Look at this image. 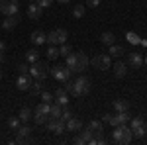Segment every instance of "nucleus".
<instances>
[{"label":"nucleus","mask_w":147,"mask_h":145,"mask_svg":"<svg viewBox=\"0 0 147 145\" xmlns=\"http://www.w3.org/2000/svg\"><path fill=\"white\" fill-rule=\"evenodd\" d=\"M73 16H75V18H82V16H84V6L77 4V6L73 8Z\"/></svg>","instance_id":"36"},{"label":"nucleus","mask_w":147,"mask_h":145,"mask_svg":"<svg viewBox=\"0 0 147 145\" xmlns=\"http://www.w3.org/2000/svg\"><path fill=\"white\" fill-rule=\"evenodd\" d=\"M65 125H67L69 132H80V129H82V122H80L79 118H71V120H67Z\"/></svg>","instance_id":"20"},{"label":"nucleus","mask_w":147,"mask_h":145,"mask_svg":"<svg viewBox=\"0 0 147 145\" xmlns=\"http://www.w3.org/2000/svg\"><path fill=\"white\" fill-rule=\"evenodd\" d=\"M41 12H43V8H41L37 2H30V6H28V16H30L32 20H39V18H41Z\"/></svg>","instance_id":"12"},{"label":"nucleus","mask_w":147,"mask_h":145,"mask_svg":"<svg viewBox=\"0 0 147 145\" xmlns=\"http://www.w3.org/2000/svg\"><path fill=\"white\" fill-rule=\"evenodd\" d=\"M20 125H22V120H20L18 116H16V118H10V120H8V127H10V129H18Z\"/></svg>","instance_id":"32"},{"label":"nucleus","mask_w":147,"mask_h":145,"mask_svg":"<svg viewBox=\"0 0 147 145\" xmlns=\"http://www.w3.org/2000/svg\"><path fill=\"white\" fill-rule=\"evenodd\" d=\"M35 2H37L41 8H49V6L53 4V0H35Z\"/></svg>","instance_id":"40"},{"label":"nucleus","mask_w":147,"mask_h":145,"mask_svg":"<svg viewBox=\"0 0 147 145\" xmlns=\"http://www.w3.org/2000/svg\"><path fill=\"white\" fill-rule=\"evenodd\" d=\"M55 102H59L61 106H67V104H69V92L65 88H57V92H55Z\"/></svg>","instance_id":"18"},{"label":"nucleus","mask_w":147,"mask_h":145,"mask_svg":"<svg viewBox=\"0 0 147 145\" xmlns=\"http://www.w3.org/2000/svg\"><path fill=\"white\" fill-rule=\"evenodd\" d=\"M30 39H32V43H34V45H43L47 41V34L39 32V30H35V32H32Z\"/></svg>","instance_id":"17"},{"label":"nucleus","mask_w":147,"mask_h":145,"mask_svg":"<svg viewBox=\"0 0 147 145\" xmlns=\"http://www.w3.org/2000/svg\"><path fill=\"white\" fill-rule=\"evenodd\" d=\"M18 10H20L18 0H0V14L12 16V14H18Z\"/></svg>","instance_id":"7"},{"label":"nucleus","mask_w":147,"mask_h":145,"mask_svg":"<svg viewBox=\"0 0 147 145\" xmlns=\"http://www.w3.org/2000/svg\"><path fill=\"white\" fill-rule=\"evenodd\" d=\"M114 110H116V112H127V110H129V102L122 100V98L114 100Z\"/></svg>","instance_id":"24"},{"label":"nucleus","mask_w":147,"mask_h":145,"mask_svg":"<svg viewBox=\"0 0 147 145\" xmlns=\"http://www.w3.org/2000/svg\"><path fill=\"white\" fill-rule=\"evenodd\" d=\"M77 55V75H80V73H84L86 71V67H88V57H86V53H82V51H79V53H75Z\"/></svg>","instance_id":"10"},{"label":"nucleus","mask_w":147,"mask_h":145,"mask_svg":"<svg viewBox=\"0 0 147 145\" xmlns=\"http://www.w3.org/2000/svg\"><path fill=\"white\" fill-rule=\"evenodd\" d=\"M92 137H94V135H92V132L88 129V127H84V129H82V132H80V134L77 135L73 141H75V145H86Z\"/></svg>","instance_id":"11"},{"label":"nucleus","mask_w":147,"mask_h":145,"mask_svg":"<svg viewBox=\"0 0 147 145\" xmlns=\"http://www.w3.org/2000/svg\"><path fill=\"white\" fill-rule=\"evenodd\" d=\"M90 92V80L86 77H77L75 80H73V96H84V94H88Z\"/></svg>","instance_id":"2"},{"label":"nucleus","mask_w":147,"mask_h":145,"mask_svg":"<svg viewBox=\"0 0 147 145\" xmlns=\"http://www.w3.org/2000/svg\"><path fill=\"white\" fill-rule=\"evenodd\" d=\"M71 118H73V112L69 110L67 106H63V112H61V120H65V122H67V120H71Z\"/></svg>","instance_id":"38"},{"label":"nucleus","mask_w":147,"mask_h":145,"mask_svg":"<svg viewBox=\"0 0 147 145\" xmlns=\"http://www.w3.org/2000/svg\"><path fill=\"white\" fill-rule=\"evenodd\" d=\"M57 2H59V4H69L71 0H57Z\"/></svg>","instance_id":"43"},{"label":"nucleus","mask_w":147,"mask_h":145,"mask_svg":"<svg viewBox=\"0 0 147 145\" xmlns=\"http://www.w3.org/2000/svg\"><path fill=\"white\" fill-rule=\"evenodd\" d=\"M65 59H67V61H65V67H67L71 73H77V55L71 51V53H69Z\"/></svg>","instance_id":"21"},{"label":"nucleus","mask_w":147,"mask_h":145,"mask_svg":"<svg viewBox=\"0 0 147 145\" xmlns=\"http://www.w3.org/2000/svg\"><path fill=\"white\" fill-rule=\"evenodd\" d=\"M30 2H35V0H30Z\"/></svg>","instance_id":"47"},{"label":"nucleus","mask_w":147,"mask_h":145,"mask_svg":"<svg viewBox=\"0 0 147 145\" xmlns=\"http://www.w3.org/2000/svg\"><path fill=\"white\" fill-rule=\"evenodd\" d=\"M100 41L104 45H108V47H110V45H114V41H116V35H114L112 32H104V34L100 35Z\"/></svg>","instance_id":"25"},{"label":"nucleus","mask_w":147,"mask_h":145,"mask_svg":"<svg viewBox=\"0 0 147 145\" xmlns=\"http://www.w3.org/2000/svg\"><path fill=\"white\" fill-rule=\"evenodd\" d=\"M86 4H88V6H92V8H96V6L100 4V0H86Z\"/></svg>","instance_id":"41"},{"label":"nucleus","mask_w":147,"mask_h":145,"mask_svg":"<svg viewBox=\"0 0 147 145\" xmlns=\"http://www.w3.org/2000/svg\"><path fill=\"white\" fill-rule=\"evenodd\" d=\"M125 53V49L122 45H110V57H122Z\"/></svg>","instance_id":"27"},{"label":"nucleus","mask_w":147,"mask_h":145,"mask_svg":"<svg viewBox=\"0 0 147 145\" xmlns=\"http://www.w3.org/2000/svg\"><path fill=\"white\" fill-rule=\"evenodd\" d=\"M30 84H32V75H30V73L20 75V77H18V80H16L18 90H28V88H30Z\"/></svg>","instance_id":"14"},{"label":"nucleus","mask_w":147,"mask_h":145,"mask_svg":"<svg viewBox=\"0 0 147 145\" xmlns=\"http://www.w3.org/2000/svg\"><path fill=\"white\" fill-rule=\"evenodd\" d=\"M26 61L32 65V63H35V61H39V51L37 49H30L28 53H26Z\"/></svg>","instance_id":"26"},{"label":"nucleus","mask_w":147,"mask_h":145,"mask_svg":"<svg viewBox=\"0 0 147 145\" xmlns=\"http://www.w3.org/2000/svg\"><path fill=\"white\" fill-rule=\"evenodd\" d=\"M127 65L131 69H141V65H143L141 53H129V55H127Z\"/></svg>","instance_id":"13"},{"label":"nucleus","mask_w":147,"mask_h":145,"mask_svg":"<svg viewBox=\"0 0 147 145\" xmlns=\"http://www.w3.org/2000/svg\"><path fill=\"white\" fill-rule=\"evenodd\" d=\"M49 106H51V104H47V102H41V104L35 108V112H34V120H35V123H45L47 120H49Z\"/></svg>","instance_id":"5"},{"label":"nucleus","mask_w":147,"mask_h":145,"mask_svg":"<svg viewBox=\"0 0 147 145\" xmlns=\"http://www.w3.org/2000/svg\"><path fill=\"white\" fill-rule=\"evenodd\" d=\"M90 63H92V67L98 69V71H108V69L112 67V57L106 55V53H100V55L94 57Z\"/></svg>","instance_id":"3"},{"label":"nucleus","mask_w":147,"mask_h":145,"mask_svg":"<svg viewBox=\"0 0 147 145\" xmlns=\"http://www.w3.org/2000/svg\"><path fill=\"white\" fill-rule=\"evenodd\" d=\"M4 49H6V43H4V41H0V53H4Z\"/></svg>","instance_id":"42"},{"label":"nucleus","mask_w":147,"mask_h":145,"mask_svg":"<svg viewBox=\"0 0 147 145\" xmlns=\"http://www.w3.org/2000/svg\"><path fill=\"white\" fill-rule=\"evenodd\" d=\"M112 139L120 145H127L134 135H131V129L127 127V123H120V125H114V132H112Z\"/></svg>","instance_id":"1"},{"label":"nucleus","mask_w":147,"mask_h":145,"mask_svg":"<svg viewBox=\"0 0 147 145\" xmlns=\"http://www.w3.org/2000/svg\"><path fill=\"white\" fill-rule=\"evenodd\" d=\"M30 75L34 78H43L47 77V63H43V61H35V63H32L30 65Z\"/></svg>","instance_id":"6"},{"label":"nucleus","mask_w":147,"mask_h":145,"mask_svg":"<svg viewBox=\"0 0 147 145\" xmlns=\"http://www.w3.org/2000/svg\"><path fill=\"white\" fill-rule=\"evenodd\" d=\"M88 129L92 132V135H94V137H100L102 132H104V127H102V122H100V120H92V122L88 123Z\"/></svg>","instance_id":"19"},{"label":"nucleus","mask_w":147,"mask_h":145,"mask_svg":"<svg viewBox=\"0 0 147 145\" xmlns=\"http://www.w3.org/2000/svg\"><path fill=\"white\" fill-rule=\"evenodd\" d=\"M2 61H4V55H2V53H0V63H2Z\"/></svg>","instance_id":"45"},{"label":"nucleus","mask_w":147,"mask_h":145,"mask_svg":"<svg viewBox=\"0 0 147 145\" xmlns=\"http://www.w3.org/2000/svg\"><path fill=\"white\" fill-rule=\"evenodd\" d=\"M125 73H127V69H125V63H116L114 65V75H116V78H124L125 77Z\"/></svg>","instance_id":"23"},{"label":"nucleus","mask_w":147,"mask_h":145,"mask_svg":"<svg viewBox=\"0 0 147 145\" xmlns=\"http://www.w3.org/2000/svg\"><path fill=\"white\" fill-rule=\"evenodd\" d=\"M0 78H2V71H0Z\"/></svg>","instance_id":"46"},{"label":"nucleus","mask_w":147,"mask_h":145,"mask_svg":"<svg viewBox=\"0 0 147 145\" xmlns=\"http://www.w3.org/2000/svg\"><path fill=\"white\" fill-rule=\"evenodd\" d=\"M47 129L49 132H53V134H63L65 129H67V125H65V120H61V118H49L47 120Z\"/></svg>","instance_id":"8"},{"label":"nucleus","mask_w":147,"mask_h":145,"mask_svg":"<svg viewBox=\"0 0 147 145\" xmlns=\"http://www.w3.org/2000/svg\"><path fill=\"white\" fill-rule=\"evenodd\" d=\"M18 22H20L18 14H12V16H6V18H4V22H2V28H4L6 32H10V30H14V28L18 26Z\"/></svg>","instance_id":"15"},{"label":"nucleus","mask_w":147,"mask_h":145,"mask_svg":"<svg viewBox=\"0 0 147 145\" xmlns=\"http://www.w3.org/2000/svg\"><path fill=\"white\" fill-rule=\"evenodd\" d=\"M18 71H20V75H26V73H30V65L28 63H20L18 65Z\"/></svg>","instance_id":"39"},{"label":"nucleus","mask_w":147,"mask_h":145,"mask_svg":"<svg viewBox=\"0 0 147 145\" xmlns=\"http://www.w3.org/2000/svg\"><path fill=\"white\" fill-rule=\"evenodd\" d=\"M61 112H63V106L59 102H51V106H49V118H61Z\"/></svg>","instance_id":"22"},{"label":"nucleus","mask_w":147,"mask_h":145,"mask_svg":"<svg viewBox=\"0 0 147 145\" xmlns=\"http://www.w3.org/2000/svg\"><path fill=\"white\" fill-rule=\"evenodd\" d=\"M39 96H41V100L47 102V104H51V102H53V98H55V94H51V92H45V90H43Z\"/></svg>","instance_id":"37"},{"label":"nucleus","mask_w":147,"mask_h":145,"mask_svg":"<svg viewBox=\"0 0 147 145\" xmlns=\"http://www.w3.org/2000/svg\"><path fill=\"white\" fill-rule=\"evenodd\" d=\"M18 118H20V120H22L24 123H26V122H30V120H32V110H30V108H22V110H20V116H18Z\"/></svg>","instance_id":"28"},{"label":"nucleus","mask_w":147,"mask_h":145,"mask_svg":"<svg viewBox=\"0 0 147 145\" xmlns=\"http://www.w3.org/2000/svg\"><path fill=\"white\" fill-rule=\"evenodd\" d=\"M71 51H73V49H71V45L65 41V43H61V47H59V57H67Z\"/></svg>","instance_id":"30"},{"label":"nucleus","mask_w":147,"mask_h":145,"mask_svg":"<svg viewBox=\"0 0 147 145\" xmlns=\"http://www.w3.org/2000/svg\"><path fill=\"white\" fill-rule=\"evenodd\" d=\"M30 92H32V96H39L41 92H43V80L41 78H35V80H32V84H30Z\"/></svg>","instance_id":"16"},{"label":"nucleus","mask_w":147,"mask_h":145,"mask_svg":"<svg viewBox=\"0 0 147 145\" xmlns=\"http://www.w3.org/2000/svg\"><path fill=\"white\" fill-rule=\"evenodd\" d=\"M16 132H18V135H20V137H30V135H32V129H30L28 125H20Z\"/></svg>","instance_id":"33"},{"label":"nucleus","mask_w":147,"mask_h":145,"mask_svg":"<svg viewBox=\"0 0 147 145\" xmlns=\"http://www.w3.org/2000/svg\"><path fill=\"white\" fill-rule=\"evenodd\" d=\"M129 129H131V135H134V137L141 139V137L147 134V123L143 122L141 118H134V120H131V125H129Z\"/></svg>","instance_id":"4"},{"label":"nucleus","mask_w":147,"mask_h":145,"mask_svg":"<svg viewBox=\"0 0 147 145\" xmlns=\"http://www.w3.org/2000/svg\"><path fill=\"white\" fill-rule=\"evenodd\" d=\"M143 65H145V67H147V55H145V59H143Z\"/></svg>","instance_id":"44"},{"label":"nucleus","mask_w":147,"mask_h":145,"mask_svg":"<svg viewBox=\"0 0 147 145\" xmlns=\"http://www.w3.org/2000/svg\"><path fill=\"white\" fill-rule=\"evenodd\" d=\"M57 57H59V49H57V47H53V45H51V47H49V49H47V59H49V61H55Z\"/></svg>","instance_id":"31"},{"label":"nucleus","mask_w":147,"mask_h":145,"mask_svg":"<svg viewBox=\"0 0 147 145\" xmlns=\"http://www.w3.org/2000/svg\"><path fill=\"white\" fill-rule=\"evenodd\" d=\"M102 122H106V123H110V125H120V122H118V116L116 114H106L104 118H102Z\"/></svg>","instance_id":"29"},{"label":"nucleus","mask_w":147,"mask_h":145,"mask_svg":"<svg viewBox=\"0 0 147 145\" xmlns=\"http://www.w3.org/2000/svg\"><path fill=\"white\" fill-rule=\"evenodd\" d=\"M125 37H127V41H129V43H134V45L141 43V39H139V37H137V34H134V32H127V35H125Z\"/></svg>","instance_id":"35"},{"label":"nucleus","mask_w":147,"mask_h":145,"mask_svg":"<svg viewBox=\"0 0 147 145\" xmlns=\"http://www.w3.org/2000/svg\"><path fill=\"white\" fill-rule=\"evenodd\" d=\"M45 43H49V45H57V43H59V39H57V32H55V30L47 34V41H45Z\"/></svg>","instance_id":"34"},{"label":"nucleus","mask_w":147,"mask_h":145,"mask_svg":"<svg viewBox=\"0 0 147 145\" xmlns=\"http://www.w3.org/2000/svg\"><path fill=\"white\" fill-rule=\"evenodd\" d=\"M51 75H53V78L55 80H59V82H65V80H69L71 78V71H69L67 67H63V65H57V67L51 69Z\"/></svg>","instance_id":"9"}]
</instances>
